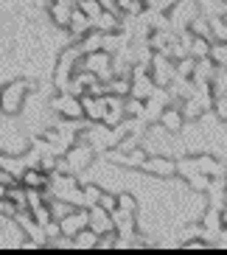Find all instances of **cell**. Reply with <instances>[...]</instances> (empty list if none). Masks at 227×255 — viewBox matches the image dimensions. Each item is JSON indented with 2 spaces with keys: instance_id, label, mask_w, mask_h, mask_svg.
Listing matches in <instances>:
<instances>
[{
  "instance_id": "obj_1",
  "label": "cell",
  "mask_w": 227,
  "mask_h": 255,
  "mask_svg": "<svg viewBox=\"0 0 227 255\" xmlns=\"http://www.w3.org/2000/svg\"><path fill=\"white\" fill-rule=\"evenodd\" d=\"M34 84L28 82H11L8 87L0 90V110L6 115H17L23 110V101H25V90H31Z\"/></svg>"
},
{
  "instance_id": "obj_2",
  "label": "cell",
  "mask_w": 227,
  "mask_h": 255,
  "mask_svg": "<svg viewBox=\"0 0 227 255\" xmlns=\"http://www.w3.org/2000/svg\"><path fill=\"white\" fill-rule=\"evenodd\" d=\"M87 219H90V213L87 210H70L68 216H62V222H59V233L62 236H68V239H73L79 230H84L87 227Z\"/></svg>"
},
{
  "instance_id": "obj_3",
  "label": "cell",
  "mask_w": 227,
  "mask_h": 255,
  "mask_svg": "<svg viewBox=\"0 0 227 255\" xmlns=\"http://www.w3.org/2000/svg\"><path fill=\"white\" fill-rule=\"evenodd\" d=\"M84 68L90 70L93 76H101V79H107V76H110V53L90 51V53H87V59H84Z\"/></svg>"
},
{
  "instance_id": "obj_4",
  "label": "cell",
  "mask_w": 227,
  "mask_h": 255,
  "mask_svg": "<svg viewBox=\"0 0 227 255\" xmlns=\"http://www.w3.org/2000/svg\"><path fill=\"white\" fill-rule=\"evenodd\" d=\"M93 213H90V219H87V227H90L93 233H110V230H115V225H113V216L107 213L104 208H99V205H93Z\"/></svg>"
},
{
  "instance_id": "obj_5",
  "label": "cell",
  "mask_w": 227,
  "mask_h": 255,
  "mask_svg": "<svg viewBox=\"0 0 227 255\" xmlns=\"http://www.w3.org/2000/svg\"><path fill=\"white\" fill-rule=\"evenodd\" d=\"M68 25H70V31H73L76 37H84V34H90V28H93V20L87 14H84L82 8H73L70 11V20H68Z\"/></svg>"
},
{
  "instance_id": "obj_6",
  "label": "cell",
  "mask_w": 227,
  "mask_h": 255,
  "mask_svg": "<svg viewBox=\"0 0 227 255\" xmlns=\"http://www.w3.org/2000/svg\"><path fill=\"white\" fill-rule=\"evenodd\" d=\"M53 107H56V110H62V113L68 115V118H82V115H84L82 101H76L73 96H62V98H56V101H53Z\"/></svg>"
},
{
  "instance_id": "obj_7",
  "label": "cell",
  "mask_w": 227,
  "mask_h": 255,
  "mask_svg": "<svg viewBox=\"0 0 227 255\" xmlns=\"http://www.w3.org/2000/svg\"><path fill=\"white\" fill-rule=\"evenodd\" d=\"M70 11H73V3H70V0H53L51 17H53V23H56V25H68Z\"/></svg>"
},
{
  "instance_id": "obj_8",
  "label": "cell",
  "mask_w": 227,
  "mask_h": 255,
  "mask_svg": "<svg viewBox=\"0 0 227 255\" xmlns=\"http://www.w3.org/2000/svg\"><path fill=\"white\" fill-rule=\"evenodd\" d=\"M20 182H23L25 191H42V188L48 185V177L42 171H37V168H31V171H25L23 177H20Z\"/></svg>"
},
{
  "instance_id": "obj_9",
  "label": "cell",
  "mask_w": 227,
  "mask_h": 255,
  "mask_svg": "<svg viewBox=\"0 0 227 255\" xmlns=\"http://www.w3.org/2000/svg\"><path fill=\"white\" fill-rule=\"evenodd\" d=\"M99 244V233H93L90 227H84L73 236V250H96Z\"/></svg>"
},
{
  "instance_id": "obj_10",
  "label": "cell",
  "mask_w": 227,
  "mask_h": 255,
  "mask_svg": "<svg viewBox=\"0 0 227 255\" xmlns=\"http://www.w3.org/2000/svg\"><path fill=\"white\" fill-rule=\"evenodd\" d=\"M160 121H163V127H166L168 132H180L182 129V113L180 110H166V113L160 115Z\"/></svg>"
},
{
  "instance_id": "obj_11",
  "label": "cell",
  "mask_w": 227,
  "mask_h": 255,
  "mask_svg": "<svg viewBox=\"0 0 227 255\" xmlns=\"http://www.w3.org/2000/svg\"><path fill=\"white\" fill-rule=\"evenodd\" d=\"M68 168H82V165L90 163V149H84V146H76L73 151L68 154Z\"/></svg>"
},
{
  "instance_id": "obj_12",
  "label": "cell",
  "mask_w": 227,
  "mask_h": 255,
  "mask_svg": "<svg viewBox=\"0 0 227 255\" xmlns=\"http://www.w3.org/2000/svg\"><path fill=\"white\" fill-rule=\"evenodd\" d=\"M143 168L146 171H154V174H171L174 171V163H168V160H151V163H146L143 160Z\"/></svg>"
},
{
  "instance_id": "obj_13",
  "label": "cell",
  "mask_w": 227,
  "mask_h": 255,
  "mask_svg": "<svg viewBox=\"0 0 227 255\" xmlns=\"http://www.w3.org/2000/svg\"><path fill=\"white\" fill-rule=\"evenodd\" d=\"M191 48H194V59H205V56H211V45H208V39H205V37H197L194 42H191Z\"/></svg>"
},
{
  "instance_id": "obj_14",
  "label": "cell",
  "mask_w": 227,
  "mask_h": 255,
  "mask_svg": "<svg viewBox=\"0 0 227 255\" xmlns=\"http://www.w3.org/2000/svg\"><path fill=\"white\" fill-rule=\"evenodd\" d=\"M84 11V14L90 17V20H96V17L101 14V11H104V8H101V3L99 0H82V6H79Z\"/></svg>"
},
{
  "instance_id": "obj_15",
  "label": "cell",
  "mask_w": 227,
  "mask_h": 255,
  "mask_svg": "<svg viewBox=\"0 0 227 255\" xmlns=\"http://www.w3.org/2000/svg\"><path fill=\"white\" fill-rule=\"evenodd\" d=\"M96 205H99V208H104L107 213L113 216L115 210H118V196H107V194H101V196H99V202H96Z\"/></svg>"
},
{
  "instance_id": "obj_16",
  "label": "cell",
  "mask_w": 227,
  "mask_h": 255,
  "mask_svg": "<svg viewBox=\"0 0 227 255\" xmlns=\"http://www.w3.org/2000/svg\"><path fill=\"white\" fill-rule=\"evenodd\" d=\"M99 196H101V191L99 188H84V205H87V208H93V205L99 202Z\"/></svg>"
},
{
  "instance_id": "obj_17",
  "label": "cell",
  "mask_w": 227,
  "mask_h": 255,
  "mask_svg": "<svg viewBox=\"0 0 227 255\" xmlns=\"http://www.w3.org/2000/svg\"><path fill=\"white\" fill-rule=\"evenodd\" d=\"M118 208L123 210V213H132V210H135V196H118Z\"/></svg>"
},
{
  "instance_id": "obj_18",
  "label": "cell",
  "mask_w": 227,
  "mask_h": 255,
  "mask_svg": "<svg viewBox=\"0 0 227 255\" xmlns=\"http://www.w3.org/2000/svg\"><path fill=\"white\" fill-rule=\"evenodd\" d=\"M110 90H113L115 96H126V90H129V82H126V79H121V82H113V84H110Z\"/></svg>"
},
{
  "instance_id": "obj_19",
  "label": "cell",
  "mask_w": 227,
  "mask_h": 255,
  "mask_svg": "<svg viewBox=\"0 0 227 255\" xmlns=\"http://www.w3.org/2000/svg\"><path fill=\"white\" fill-rule=\"evenodd\" d=\"M213 34H216L222 42H227V25L222 23V20H213Z\"/></svg>"
},
{
  "instance_id": "obj_20",
  "label": "cell",
  "mask_w": 227,
  "mask_h": 255,
  "mask_svg": "<svg viewBox=\"0 0 227 255\" xmlns=\"http://www.w3.org/2000/svg\"><path fill=\"white\" fill-rule=\"evenodd\" d=\"M0 185H17V177L11 171H3V168H0Z\"/></svg>"
},
{
  "instance_id": "obj_21",
  "label": "cell",
  "mask_w": 227,
  "mask_h": 255,
  "mask_svg": "<svg viewBox=\"0 0 227 255\" xmlns=\"http://www.w3.org/2000/svg\"><path fill=\"white\" fill-rule=\"evenodd\" d=\"M126 113H132V115H140V113H143V104H140L137 98H132V101L126 104Z\"/></svg>"
},
{
  "instance_id": "obj_22",
  "label": "cell",
  "mask_w": 227,
  "mask_h": 255,
  "mask_svg": "<svg viewBox=\"0 0 227 255\" xmlns=\"http://www.w3.org/2000/svg\"><path fill=\"white\" fill-rule=\"evenodd\" d=\"M182 250H191V253H197V250H208V244H205V241H188V244H185Z\"/></svg>"
},
{
  "instance_id": "obj_23",
  "label": "cell",
  "mask_w": 227,
  "mask_h": 255,
  "mask_svg": "<svg viewBox=\"0 0 227 255\" xmlns=\"http://www.w3.org/2000/svg\"><path fill=\"white\" fill-rule=\"evenodd\" d=\"M191 68H194V59L182 62V65H180V76H191Z\"/></svg>"
},
{
  "instance_id": "obj_24",
  "label": "cell",
  "mask_w": 227,
  "mask_h": 255,
  "mask_svg": "<svg viewBox=\"0 0 227 255\" xmlns=\"http://www.w3.org/2000/svg\"><path fill=\"white\" fill-rule=\"evenodd\" d=\"M222 23H225V25H227V20H222Z\"/></svg>"
}]
</instances>
